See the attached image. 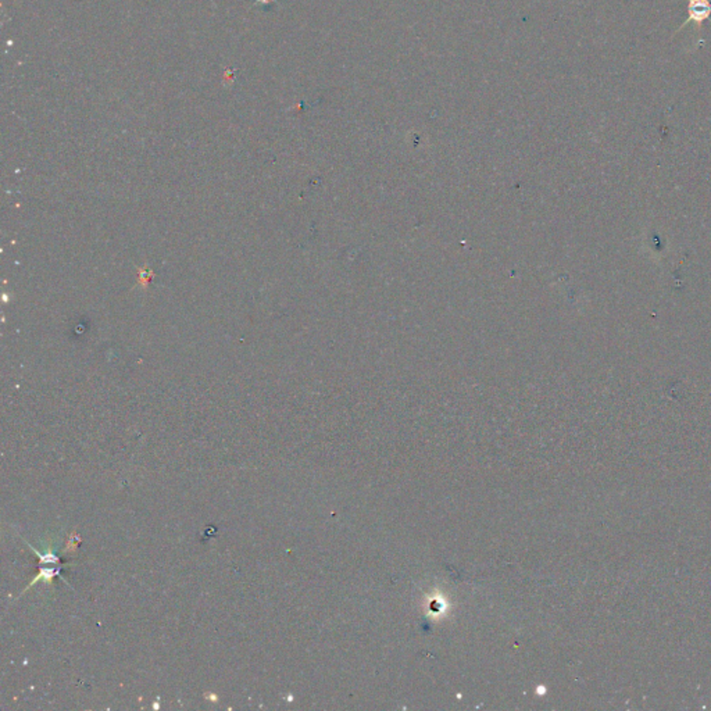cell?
<instances>
[{
  "label": "cell",
  "instance_id": "cell-1",
  "mask_svg": "<svg viewBox=\"0 0 711 711\" xmlns=\"http://www.w3.org/2000/svg\"><path fill=\"white\" fill-rule=\"evenodd\" d=\"M688 1V18L678 26L677 33L682 31L688 24H695L701 32L703 24L711 17V0H687Z\"/></svg>",
  "mask_w": 711,
  "mask_h": 711
}]
</instances>
